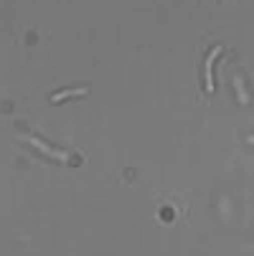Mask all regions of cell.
<instances>
[{
    "mask_svg": "<svg viewBox=\"0 0 254 256\" xmlns=\"http://www.w3.org/2000/svg\"><path fill=\"white\" fill-rule=\"evenodd\" d=\"M82 94H87V86H79V89H69V92L54 94V96H51V102H64V99H69V96H82Z\"/></svg>",
    "mask_w": 254,
    "mask_h": 256,
    "instance_id": "3",
    "label": "cell"
},
{
    "mask_svg": "<svg viewBox=\"0 0 254 256\" xmlns=\"http://www.w3.org/2000/svg\"><path fill=\"white\" fill-rule=\"evenodd\" d=\"M28 142H31V144H36V148H39L44 155H51V158H56V160H61V162H66V160H69V155H66V152H59V150L49 148V144H44L39 137H28Z\"/></svg>",
    "mask_w": 254,
    "mask_h": 256,
    "instance_id": "2",
    "label": "cell"
},
{
    "mask_svg": "<svg viewBox=\"0 0 254 256\" xmlns=\"http://www.w3.org/2000/svg\"><path fill=\"white\" fill-rule=\"evenodd\" d=\"M251 142H254V137H251Z\"/></svg>",
    "mask_w": 254,
    "mask_h": 256,
    "instance_id": "4",
    "label": "cell"
},
{
    "mask_svg": "<svg viewBox=\"0 0 254 256\" xmlns=\"http://www.w3.org/2000/svg\"><path fill=\"white\" fill-rule=\"evenodd\" d=\"M221 51H224L221 46H213V48H211V54L206 56V66H203V82H206V94H213V89H216V86H213V58L219 56Z\"/></svg>",
    "mask_w": 254,
    "mask_h": 256,
    "instance_id": "1",
    "label": "cell"
}]
</instances>
